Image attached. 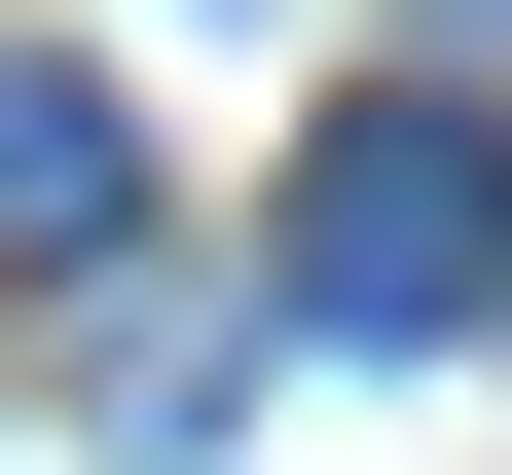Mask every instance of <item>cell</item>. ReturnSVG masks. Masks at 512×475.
<instances>
[{
	"instance_id": "cell-1",
	"label": "cell",
	"mask_w": 512,
	"mask_h": 475,
	"mask_svg": "<svg viewBox=\"0 0 512 475\" xmlns=\"http://www.w3.org/2000/svg\"><path fill=\"white\" fill-rule=\"evenodd\" d=\"M512 293V147H476V110H330V147H293V329H476Z\"/></svg>"
},
{
	"instance_id": "cell-2",
	"label": "cell",
	"mask_w": 512,
	"mask_h": 475,
	"mask_svg": "<svg viewBox=\"0 0 512 475\" xmlns=\"http://www.w3.org/2000/svg\"><path fill=\"white\" fill-rule=\"evenodd\" d=\"M147 220V110L110 74H37V37H0V256H110Z\"/></svg>"
}]
</instances>
